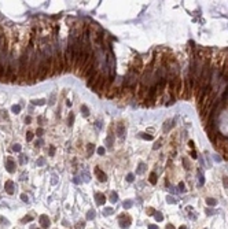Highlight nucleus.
Returning a JSON list of instances; mask_svg holds the SVG:
<instances>
[{"mask_svg":"<svg viewBox=\"0 0 228 229\" xmlns=\"http://www.w3.org/2000/svg\"><path fill=\"white\" fill-rule=\"evenodd\" d=\"M118 222L121 229H128L130 226V217L128 214H121L118 217Z\"/></svg>","mask_w":228,"mask_h":229,"instance_id":"nucleus-1","label":"nucleus"},{"mask_svg":"<svg viewBox=\"0 0 228 229\" xmlns=\"http://www.w3.org/2000/svg\"><path fill=\"white\" fill-rule=\"evenodd\" d=\"M94 172H95V176L98 177V180H99L100 182H106V181H107V176H106V173L102 172V170L99 169L98 166H96V167L94 169Z\"/></svg>","mask_w":228,"mask_h":229,"instance_id":"nucleus-2","label":"nucleus"},{"mask_svg":"<svg viewBox=\"0 0 228 229\" xmlns=\"http://www.w3.org/2000/svg\"><path fill=\"white\" fill-rule=\"evenodd\" d=\"M4 189H6V192L8 195H12L15 192V182L12 180H7L6 184H4Z\"/></svg>","mask_w":228,"mask_h":229,"instance_id":"nucleus-3","label":"nucleus"},{"mask_svg":"<svg viewBox=\"0 0 228 229\" xmlns=\"http://www.w3.org/2000/svg\"><path fill=\"white\" fill-rule=\"evenodd\" d=\"M95 200H96V204L98 206H103L106 203V196L102 192H96L95 193Z\"/></svg>","mask_w":228,"mask_h":229,"instance_id":"nucleus-4","label":"nucleus"},{"mask_svg":"<svg viewBox=\"0 0 228 229\" xmlns=\"http://www.w3.org/2000/svg\"><path fill=\"white\" fill-rule=\"evenodd\" d=\"M39 221H40V225L43 226V228H50V225H51V221H50V218L47 217V215H40V218H39Z\"/></svg>","mask_w":228,"mask_h":229,"instance_id":"nucleus-5","label":"nucleus"},{"mask_svg":"<svg viewBox=\"0 0 228 229\" xmlns=\"http://www.w3.org/2000/svg\"><path fill=\"white\" fill-rule=\"evenodd\" d=\"M6 169L8 173H14L15 172V162L12 158H8L7 159V163H6Z\"/></svg>","mask_w":228,"mask_h":229,"instance_id":"nucleus-6","label":"nucleus"},{"mask_svg":"<svg viewBox=\"0 0 228 229\" xmlns=\"http://www.w3.org/2000/svg\"><path fill=\"white\" fill-rule=\"evenodd\" d=\"M117 134H118L120 137H125V134H127V129H125V126L122 125V124H120V125L117 126Z\"/></svg>","mask_w":228,"mask_h":229,"instance_id":"nucleus-7","label":"nucleus"},{"mask_svg":"<svg viewBox=\"0 0 228 229\" xmlns=\"http://www.w3.org/2000/svg\"><path fill=\"white\" fill-rule=\"evenodd\" d=\"M106 146L109 147V148H111L113 146H114V134H109V136L106 137Z\"/></svg>","mask_w":228,"mask_h":229,"instance_id":"nucleus-8","label":"nucleus"},{"mask_svg":"<svg viewBox=\"0 0 228 229\" xmlns=\"http://www.w3.org/2000/svg\"><path fill=\"white\" fill-rule=\"evenodd\" d=\"M144 172H146V163L140 162L139 166H137V169H136V174H143Z\"/></svg>","mask_w":228,"mask_h":229,"instance_id":"nucleus-9","label":"nucleus"},{"mask_svg":"<svg viewBox=\"0 0 228 229\" xmlns=\"http://www.w3.org/2000/svg\"><path fill=\"white\" fill-rule=\"evenodd\" d=\"M94 151H95V144H92V143L87 144V155L91 156V155L94 154Z\"/></svg>","mask_w":228,"mask_h":229,"instance_id":"nucleus-10","label":"nucleus"},{"mask_svg":"<svg viewBox=\"0 0 228 229\" xmlns=\"http://www.w3.org/2000/svg\"><path fill=\"white\" fill-rule=\"evenodd\" d=\"M148 181H150L153 185H155V184H157V181H158V180H157V173H154V172L151 173V174H150V177H148Z\"/></svg>","mask_w":228,"mask_h":229,"instance_id":"nucleus-11","label":"nucleus"},{"mask_svg":"<svg viewBox=\"0 0 228 229\" xmlns=\"http://www.w3.org/2000/svg\"><path fill=\"white\" fill-rule=\"evenodd\" d=\"M110 202H111V203H117V202H118V193H117V192H111V193H110Z\"/></svg>","mask_w":228,"mask_h":229,"instance_id":"nucleus-12","label":"nucleus"},{"mask_svg":"<svg viewBox=\"0 0 228 229\" xmlns=\"http://www.w3.org/2000/svg\"><path fill=\"white\" fill-rule=\"evenodd\" d=\"M95 217H96V211H95V210H89L88 213H87V220H88V221L94 220Z\"/></svg>","mask_w":228,"mask_h":229,"instance_id":"nucleus-13","label":"nucleus"},{"mask_svg":"<svg viewBox=\"0 0 228 229\" xmlns=\"http://www.w3.org/2000/svg\"><path fill=\"white\" fill-rule=\"evenodd\" d=\"M32 103L34 104V106H44L45 100L44 99H34V100H32Z\"/></svg>","mask_w":228,"mask_h":229,"instance_id":"nucleus-14","label":"nucleus"},{"mask_svg":"<svg viewBox=\"0 0 228 229\" xmlns=\"http://www.w3.org/2000/svg\"><path fill=\"white\" fill-rule=\"evenodd\" d=\"M80 108H81V113H83V115H84V117H88V115H89V108L87 107L85 104H83V106H81Z\"/></svg>","mask_w":228,"mask_h":229,"instance_id":"nucleus-15","label":"nucleus"},{"mask_svg":"<svg viewBox=\"0 0 228 229\" xmlns=\"http://www.w3.org/2000/svg\"><path fill=\"white\" fill-rule=\"evenodd\" d=\"M206 204L207 206H217V200L214 198H207L206 199Z\"/></svg>","mask_w":228,"mask_h":229,"instance_id":"nucleus-16","label":"nucleus"},{"mask_svg":"<svg viewBox=\"0 0 228 229\" xmlns=\"http://www.w3.org/2000/svg\"><path fill=\"white\" fill-rule=\"evenodd\" d=\"M132 206H133V202H132V200H125V202L122 203V207H124L125 210H128V208H130V207H132Z\"/></svg>","mask_w":228,"mask_h":229,"instance_id":"nucleus-17","label":"nucleus"},{"mask_svg":"<svg viewBox=\"0 0 228 229\" xmlns=\"http://www.w3.org/2000/svg\"><path fill=\"white\" fill-rule=\"evenodd\" d=\"M28 161H29V158H28L26 155H24V154L19 155V163H21V165H25Z\"/></svg>","mask_w":228,"mask_h":229,"instance_id":"nucleus-18","label":"nucleus"},{"mask_svg":"<svg viewBox=\"0 0 228 229\" xmlns=\"http://www.w3.org/2000/svg\"><path fill=\"white\" fill-rule=\"evenodd\" d=\"M154 218L158 221V222H161V221L163 220V215H162V213H161V211H157V213H154Z\"/></svg>","mask_w":228,"mask_h":229,"instance_id":"nucleus-19","label":"nucleus"},{"mask_svg":"<svg viewBox=\"0 0 228 229\" xmlns=\"http://www.w3.org/2000/svg\"><path fill=\"white\" fill-rule=\"evenodd\" d=\"M11 111L14 114H19V111H21V106H19V104H14V106L11 107Z\"/></svg>","mask_w":228,"mask_h":229,"instance_id":"nucleus-20","label":"nucleus"},{"mask_svg":"<svg viewBox=\"0 0 228 229\" xmlns=\"http://www.w3.org/2000/svg\"><path fill=\"white\" fill-rule=\"evenodd\" d=\"M170 124H172V121H166V122H165V126H163V132H168L169 129L172 128L173 125H170Z\"/></svg>","mask_w":228,"mask_h":229,"instance_id":"nucleus-21","label":"nucleus"},{"mask_svg":"<svg viewBox=\"0 0 228 229\" xmlns=\"http://www.w3.org/2000/svg\"><path fill=\"white\" fill-rule=\"evenodd\" d=\"M113 213H114V210H113L111 207H106V208H104V211H103L104 215H111Z\"/></svg>","mask_w":228,"mask_h":229,"instance_id":"nucleus-22","label":"nucleus"},{"mask_svg":"<svg viewBox=\"0 0 228 229\" xmlns=\"http://www.w3.org/2000/svg\"><path fill=\"white\" fill-rule=\"evenodd\" d=\"M179 191H180V192L181 193H184V192H186V185H184V182L183 181H180V182H179Z\"/></svg>","mask_w":228,"mask_h":229,"instance_id":"nucleus-23","label":"nucleus"},{"mask_svg":"<svg viewBox=\"0 0 228 229\" xmlns=\"http://www.w3.org/2000/svg\"><path fill=\"white\" fill-rule=\"evenodd\" d=\"M36 165H37V166H43V165H45V158H39V159H37V162H36Z\"/></svg>","mask_w":228,"mask_h":229,"instance_id":"nucleus-24","label":"nucleus"},{"mask_svg":"<svg viewBox=\"0 0 228 229\" xmlns=\"http://www.w3.org/2000/svg\"><path fill=\"white\" fill-rule=\"evenodd\" d=\"M139 134H140V137L144 139V140H153V136H151V134H147V133H139Z\"/></svg>","mask_w":228,"mask_h":229,"instance_id":"nucleus-25","label":"nucleus"},{"mask_svg":"<svg viewBox=\"0 0 228 229\" xmlns=\"http://www.w3.org/2000/svg\"><path fill=\"white\" fill-rule=\"evenodd\" d=\"M67 122H69V125H73V122H74V114L73 113H70V115H69V118H67Z\"/></svg>","mask_w":228,"mask_h":229,"instance_id":"nucleus-26","label":"nucleus"},{"mask_svg":"<svg viewBox=\"0 0 228 229\" xmlns=\"http://www.w3.org/2000/svg\"><path fill=\"white\" fill-rule=\"evenodd\" d=\"M133 180H135V174L129 173V174L127 176V181H128V182H133Z\"/></svg>","mask_w":228,"mask_h":229,"instance_id":"nucleus-27","label":"nucleus"},{"mask_svg":"<svg viewBox=\"0 0 228 229\" xmlns=\"http://www.w3.org/2000/svg\"><path fill=\"white\" fill-rule=\"evenodd\" d=\"M183 165L186 167V170H190V163H188V159L187 158H183Z\"/></svg>","mask_w":228,"mask_h":229,"instance_id":"nucleus-28","label":"nucleus"},{"mask_svg":"<svg viewBox=\"0 0 228 229\" xmlns=\"http://www.w3.org/2000/svg\"><path fill=\"white\" fill-rule=\"evenodd\" d=\"M198 174H199V185H203V184H205V177H203V174H201V172H198Z\"/></svg>","mask_w":228,"mask_h":229,"instance_id":"nucleus-29","label":"nucleus"},{"mask_svg":"<svg viewBox=\"0 0 228 229\" xmlns=\"http://www.w3.org/2000/svg\"><path fill=\"white\" fill-rule=\"evenodd\" d=\"M21 148H22V147L19 146V144H14V146H12V151H15V152H19V151H21Z\"/></svg>","mask_w":228,"mask_h":229,"instance_id":"nucleus-30","label":"nucleus"},{"mask_svg":"<svg viewBox=\"0 0 228 229\" xmlns=\"http://www.w3.org/2000/svg\"><path fill=\"white\" fill-rule=\"evenodd\" d=\"M84 226H85V222H84V221H80V222L76 225V229H83Z\"/></svg>","mask_w":228,"mask_h":229,"instance_id":"nucleus-31","label":"nucleus"},{"mask_svg":"<svg viewBox=\"0 0 228 229\" xmlns=\"http://www.w3.org/2000/svg\"><path fill=\"white\" fill-rule=\"evenodd\" d=\"M33 140V133L32 132H28L26 133V141H32Z\"/></svg>","mask_w":228,"mask_h":229,"instance_id":"nucleus-32","label":"nucleus"},{"mask_svg":"<svg viewBox=\"0 0 228 229\" xmlns=\"http://www.w3.org/2000/svg\"><path fill=\"white\" fill-rule=\"evenodd\" d=\"M154 208H153V207H147V210H146V213H147V214L148 215H154Z\"/></svg>","mask_w":228,"mask_h":229,"instance_id":"nucleus-33","label":"nucleus"},{"mask_svg":"<svg viewBox=\"0 0 228 229\" xmlns=\"http://www.w3.org/2000/svg\"><path fill=\"white\" fill-rule=\"evenodd\" d=\"M161 144H162V140H158V141H155V144H154V147H153V148L154 150H158L161 147Z\"/></svg>","mask_w":228,"mask_h":229,"instance_id":"nucleus-34","label":"nucleus"},{"mask_svg":"<svg viewBox=\"0 0 228 229\" xmlns=\"http://www.w3.org/2000/svg\"><path fill=\"white\" fill-rule=\"evenodd\" d=\"M21 199H22V202L29 203V198H28V195H25V193H22V195H21Z\"/></svg>","mask_w":228,"mask_h":229,"instance_id":"nucleus-35","label":"nucleus"},{"mask_svg":"<svg viewBox=\"0 0 228 229\" xmlns=\"http://www.w3.org/2000/svg\"><path fill=\"white\" fill-rule=\"evenodd\" d=\"M83 176H84V181L88 182V181H89V174H88L87 172H83Z\"/></svg>","mask_w":228,"mask_h":229,"instance_id":"nucleus-36","label":"nucleus"},{"mask_svg":"<svg viewBox=\"0 0 228 229\" xmlns=\"http://www.w3.org/2000/svg\"><path fill=\"white\" fill-rule=\"evenodd\" d=\"M166 202H168V203H176V200H175V198H173V196H168V198H166Z\"/></svg>","mask_w":228,"mask_h":229,"instance_id":"nucleus-37","label":"nucleus"},{"mask_svg":"<svg viewBox=\"0 0 228 229\" xmlns=\"http://www.w3.org/2000/svg\"><path fill=\"white\" fill-rule=\"evenodd\" d=\"M54 155H55V147L51 146L50 147V156H54Z\"/></svg>","mask_w":228,"mask_h":229,"instance_id":"nucleus-38","label":"nucleus"},{"mask_svg":"<svg viewBox=\"0 0 228 229\" xmlns=\"http://www.w3.org/2000/svg\"><path fill=\"white\" fill-rule=\"evenodd\" d=\"M32 220H33V217H30V215H26L25 218H22V222L26 224V221H32Z\"/></svg>","mask_w":228,"mask_h":229,"instance_id":"nucleus-39","label":"nucleus"},{"mask_svg":"<svg viewBox=\"0 0 228 229\" xmlns=\"http://www.w3.org/2000/svg\"><path fill=\"white\" fill-rule=\"evenodd\" d=\"M104 152H106V150H104L103 147H99V148H98V154L99 155H104Z\"/></svg>","mask_w":228,"mask_h":229,"instance_id":"nucleus-40","label":"nucleus"},{"mask_svg":"<svg viewBox=\"0 0 228 229\" xmlns=\"http://www.w3.org/2000/svg\"><path fill=\"white\" fill-rule=\"evenodd\" d=\"M0 222H1V224H4V225H8V220H7V218L0 217Z\"/></svg>","mask_w":228,"mask_h":229,"instance_id":"nucleus-41","label":"nucleus"},{"mask_svg":"<svg viewBox=\"0 0 228 229\" xmlns=\"http://www.w3.org/2000/svg\"><path fill=\"white\" fill-rule=\"evenodd\" d=\"M43 133H44V130H43L41 128H39L37 130H36V134H37V136H43Z\"/></svg>","mask_w":228,"mask_h":229,"instance_id":"nucleus-42","label":"nucleus"},{"mask_svg":"<svg viewBox=\"0 0 228 229\" xmlns=\"http://www.w3.org/2000/svg\"><path fill=\"white\" fill-rule=\"evenodd\" d=\"M223 184H224L225 188H228V177H224V178H223Z\"/></svg>","mask_w":228,"mask_h":229,"instance_id":"nucleus-43","label":"nucleus"},{"mask_svg":"<svg viewBox=\"0 0 228 229\" xmlns=\"http://www.w3.org/2000/svg\"><path fill=\"white\" fill-rule=\"evenodd\" d=\"M54 103H55V93H52L51 99H50V104H54Z\"/></svg>","mask_w":228,"mask_h":229,"instance_id":"nucleus-44","label":"nucleus"},{"mask_svg":"<svg viewBox=\"0 0 228 229\" xmlns=\"http://www.w3.org/2000/svg\"><path fill=\"white\" fill-rule=\"evenodd\" d=\"M41 146H43V140L39 139L37 141H36V147H41Z\"/></svg>","mask_w":228,"mask_h":229,"instance_id":"nucleus-45","label":"nucleus"},{"mask_svg":"<svg viewBox=\"0 0 228 229\" xmlns=\"http://www.w3.org/2000/svg\"><path fill=\"white\" fill-rule=\"evenodd\" d=\"M206 214L207 215H212V214H214V211L212 210V208H206Z\"/></svg>","mask_w":228,"mask_h":229,"instance_id":"nucleus-46","label":"nucleus"},{"mask_svg":"<svg viewBox=\"0 0 228 229\" xmlns=\"http://www.w3.org/2000/svg\"><path fill=\"white\" fill-rule=\"evenodd\" d=\"M30 122H32V117L28 115L26 118H25V124H30Z\"/></svg>","mask_w":228,"mask_h":229,"instance_id":"nucleus-47","label":"nucleus"},{"mask_svg":"<svg viewBox=\"0 0 228 229\" xmlns=\"http://www.w3.org/2000/svg\"><path fill=\"white\" fill-rule=\"evenodd\" d=\"M191 211H193V210H191ZM191 211H190V218H193V220H196V215L195 214H194V213H191Z\"/></svg>","mask_w":228,"mask_h":229,"instance_id":"nucleus-48","label":"nucleus"},{"mask_svg":"<svg viewBox=\"0 0 228 229\" xmlns=\"http://www.w3.org/2000/svg\"><path fill=\"white\" fill-rule=\"evenodd\" d=\"M26 178H28V174H25V173H24V174L21 176V180H22V181H25Z\"/></svg>","mask_w":228,"mask_h":229,"instance_id":"nucleus-49","label":"nucleus"},{"mask_svg":"<svg viewBox=\"0 0 228 229\" xmlns=\"http://www.w3.org/2000/svg\"><path fill=\"white\" fill-rule=\"evenodd\" d=\"M76 184H80V177H74V180H73Z\"/></svg>","mask_w":228,"mask_h":229,"instance_id":"nucleus-50","label":"nucleus"},{"mask_svg":"<svg viewBox=\"0 0 228 229\" xmlns=\"http://www.w3.org/2000/svg\"><path fill=\"white\" fill-rule=\"evenodd\" d=\"M191 155H193V156H191V158H194V159H196V152L194 151V150H193V152H191Z\"/></svg>","mask_w":228,"mask_h":229,"instance_id":"nucleus-51","label":"nucleus"},{"mask_svg":"<svg viewBox=\"0 0 228 229\" xmlns=\"http://www.w3.org/2000/svg\"><path fill=\"white\" fill-rule=\"evenodd\" d=\"M148 229H158L157 225H148Z\"/></svg>","mask_w":228,"mask_h":229,"instance_id":"nucleus-52","label":"nucleus"},{"mask_svg":"<svg viewBox=\"0 0 228 229\" xmlns=\"http://www.w3.org/2000/svg\"><path fill=\"white\" fill-rule=\"evenodd\" d=\"M188 146H190V148L194 150V141H188Z\"/></svg>","mask_w":228,"mask_h":229,"instance_id":"nucleus-53","label":"nucleus"},{"mask_svg":"<svg viewBox=\"0 0 228 229\" xmlns=\"http://www.w3.org/2000/svg\"><path fill=\"white\" fill-rule=\"evenodd\" d=\"M51 182H52L54 185L56 184V177H55V176H54V177H52V180H51Z\"/></svg>","mask_w":228,"mask_h":229,"instance_id":"nucleus-54","label":"nucleus"},{"mask_svg":"<svg viewBox=\"0 0 228 229\" xmlns=\"http://www.w3.org/2000/svg\"><path fill=\"white\" fill-rule=\"evenodd\" d=\"M66 104H67L69 107H71V102L70 100H66Z\"/></svg>","mask_w":228,"mask_h":229,"instance_id":"nucleus-55","label":"nucleus"},{"mask_svg":"<svg viewBox=\"0 0 228 229\" xmlns=\"http://www.w3.org/2000/svg\"><path fill=\"white\" fill-rule=\"evenodd\" d=\"M166 229H175V228H173V225H166Z\"/></svg>","mask_w":228,"mask_h":229,"instance_id":"nucleus-56","label":"nucleus"},{"mask_svg":"<svg viewBox=\"0 0 228 229\" xmlns=\"http://www.w3.org/2000/svg\"><path fill=\"white\" fill-rule=\"evenodd\" d=\"M179 229H187V226H186V225H181V226H180V228H179Z\"/></svg>","mask_w":228,"mask_h":229,"instance_id":"nucleus-57","label":"nucleus"}]
</instances>
